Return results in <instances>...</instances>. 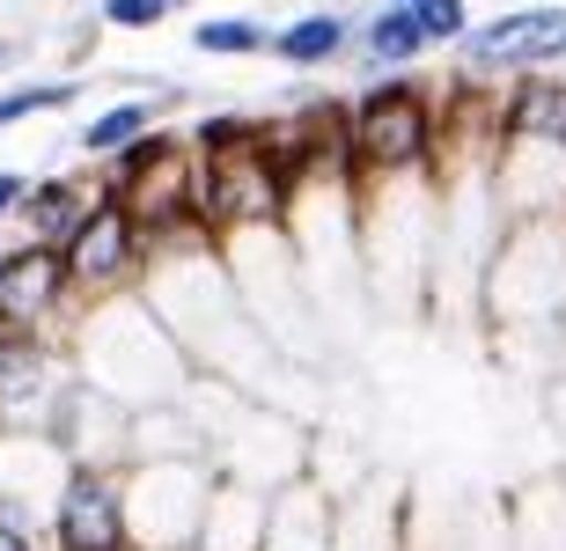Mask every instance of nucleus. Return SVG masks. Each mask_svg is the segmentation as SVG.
Wrapping results in <instances>:
<instances>
[{
    "mask_svg": "<svg viewBox=\"0 0 566 551\" xmlns=\"http://www.w3.org/2000/svg\"><path fill=\"white\" fill-rule=\"evenodd\" d=\"M66 368L74 382L118 398L126 412H147V404H177L191 390V361L177 353L155 309L140 295H111V301H82L74 324H66Z\"/></svg>",
    "mask_w": 566,
    "mask_h": 551,
    "instance_id": "obj_1",
    "label": "nucleus"
},
{
    "mask_svg": "<svg viewBox=\"0 0 566 551\" xmlns=\"http://www.w3.org/2000/svg\"><path fill=\"white\" fill-rule=\"evenodd\" d=\"M434 133L441 96L412 74H376L346 104V177L354 184H398V177H434Z\"/></svg>",
    "mask_w": 566,
    "mask_h": 551,
    "instance_id": "obj_2",
    "label": "nucleus"
},
{
    "mask_svg": "<svg viewBox=\"0 0 566 551\" xmlns=\"http://www.w3.org/2000/svg\"><path fill=\"white\" fill-rule=\"evenodd\" d=\"M96 177H104V191L126 206V221L140 229L147 251L199 235V155H191L185 133L155 126L147 140H133L126 155H111Z\"/></svg>",
    "mask_w": 566,
    "mask_h": 551,
    "instance_id": "obj_3",
    "label": "nucleus"
},
{
    "mask_svg": "<svg viewBox=\"0 0 566 551\" xmlns=\"http://www.w3.org/2000/svg\"><path fill=\"white\" fill-rule=\"evenodd\" d=\"M294 170L273 155V133H258L229 155H199V235L213 251L243 235H287Z\"/></svg>",
    "mask_w": 566,
    "mask_h": 551,
    "instance_id": "obj_4",
    "label": "nucleus"
},
{
    "mask_svg": "<svg viewBox=\"0 0 566 551\" xmlns=\"http://www.w3.org/2000/svg\"><path fill=\"white\" fill-rule=\"evenodd\" d=\"M213 456H133L118 464L126 500V544L133 551H191L213 500Z\"/></svg>",
    "mask_w": 566,
    "mask_h": 551,
    "instance_id": "obj_5",
    "label": "nucleus"
},
{
    "mask_svg": "<svg viewBox=\"0 0 566 551\" xmlns=\"http://www.w3.org/2000/svg\"><path fill=\"white\" fill-rule=\"evenodd\" d=\"M493 324H559L566 317V221H515L485 265Z\"/></svg>",
    "mask_w": 566,
    "mask_h": 551,
    "instance_id": "obj_6",
    "label": "nucleus"
},
{
    "mask_svg": "<svg viewBox=\"0 0 566 551\" xmlns=\"http://www.w3.org/2000/svg\"><path fill=\"white\" fill-rule=\"evenodd\" d=\"M60 273H66L74 309H82V301H111V295H140L147 243L126 221V206L104 191V177H96V199H88V213L74 221V235L60 243Z\"/></svg>",
    "mask_w": 566,
    "mask_h": 551,
    "instance_id": "obj_7",
    "label": "nucleus"
},
{
    "mask_svg": "<svg viewBox=\"0 0 566 551\" xmlns=\"http://www.w3.org/2000/svg\"><path fill=\"white\" fill-rule=\"evenodd\" d=\"M463 82H523L566 60V8H507V15L463 30Z\"/></svg>",
    "mask_w": 566,
    "mask_h": 551,
    "instance_id": "obj_8",
    "label": "nucleus"
},
{
    "mask_svg": "<svg viewBox=\"0 0 566 551\" xmlns=\"http://www.w3.org/2000/svg\"><path fill=\"white\" fill-rule=\"evenodd\" d=\"M66 324H74V295H66L60 251L8 243V265H0V331H22V339H66Z\"/></svg>",
    "mask_w": 566,
    "mask_h": 551,
    "instance_id": "obj_9",
    "label": "nucleus"
},
{
    "mask_svg": "<svg viewBox=\"0 0 566 551\" xmlns=\"http://www.w3.org/2000/svg\"><path fill=\"white\" fill-rule=\"evenodd\" d=\"M44 544L52 551H133L126 544V500H118V470L74 464L60 500L44 508Z\"/></svg>",
    "mask_w": 566,
    "mask_h": 551,
    "instance_id": "obj_10",
    "label": "nucleus"
},
{
    "mask_svg": "<svg viewBox=\"0 0 566 551\" xmlns=\"http://www.w3.org/2000/svg\"><path fill=\"white\" fill-rule=\"evenodd\" d=\"M66 346L60 339H22V331H0V426H44L52 404L66 398Z\"/></svg>",
    "mask_w": 566,
    "mask_h": 551,
    "instance_id": "obj_11",
    "label": "nucleus"
},
{
    "mask_svg": "<svg viewBox=\"0 0 566 551\" xmlns=\"http://www.w3.org/2000/svg\"><path fill=\"white\" fill-rule=\"evenodd\" d=\"M44 434L60 442L66 464H96V470H118L133 448V412L104 390H88V382H66V398L52 404V420Z\"/></svg>",
    "mask_w": 566,
    "mask_h": 551,
    "instance_id": "obj_12",
    "label": "nucleus"
},
{
    "mask_svg": "<svg viewBox=\"0 0 566 551\" xmlns=\"http://www.w3.org/2000/svg\"><path fill=\"white\" fill-rule=\"evenodd\" d=\"M66 456L44 426H0V515H44L66 486Z\"/></svg>",
    "mask_w": 566,
    "mask_h": 551,
    "instance_id": "obj_13",
    "label": "nucleus"
},
{
    "mask_svg": "<svg viewBox=\"0 0 566 551\" xmlns=\"http://www.w3.org/2000/svg\"><path fill=\"white\" fill-rule=\"evenodd\" d=\"M332 537H338V500L316 470L287 478V486L265 500V537H258V551H332Z\"/></svg>",
    "mask_w": 566,
    "mask_h": 551,
    "instance_id": "obj_14",
    "label": "nucleus"
},
{
    "mask_svg": "<svg viewBox=\"0 0 566 551\" xmlns=\"http://www.w3.org/2000/svg\"><path fill=\"white\" fill-rule=\"evenodd\" d=\"M96 199V170H52V177H30L15 199V243H38V251H60L74 221L88 213Z\"/></svg>",
    "mask_w": 566,
    "mask_h": 551,
    "instance_id": "obj_15",
    "label": "nucleus"
},
{
    "mask_svg": "<svg viewBox=\"0 0 566 551\" xmlns=\"http://www.w3.org/2000/svg\"><path fill=\"white\" fill-rule=\"evenodd\" d=\"M493 133L566 148V74H523V82H507L501 104H493Z\"/></svg>",
    "mask_w": 566,
    "mask_h": 551,
    "instance_id": "obj_16",
    "label": "nucleus"
},
{
    "mask_svg": "<svg viewBox=\"0 0 566 551\" xmlns=\"http://www.w3.org/2000/svg\"><path fill=\"white\" fill-rule=\"evenodd\" d=\"M265 500H273V492L235 486V478H213L207 522H199V544L191 551H258V537H265Z\"/></svg>",
    "mask_w": 566,
    "mask_h": 551,
    "instance_id": "obj_17",
    "label": "nucleus"
},
{
    "mask_svg": "<svg viewBox=\"0 0 566 551\" xmlns=\"http://www.w3.org/2000/svg\"><path fill=\"white\" fill-rule=\"evenodd\" d=\"M169 104H177V88H155V96H126V104H104L82 133H74V140H82V155L96 162V170H104L111 155H126L133 140H147V133L163 126V110H169Z\"/></svg>",
    "mask_w": 566,
    "mask_h": 551,
    "instance_id": "obj_18",
    "label": "nucleus"
},
{
    "mask_svg": "<svg viewBox=\"0 0 566 551\" xmlns=\"http://www.w3.org/2000/svg\"><path fill=\"white\" fill-rule=\"evenodd\" d=\"M265 52H273L280 66H294V74H324V66H338L354 52V22L324 8V15H302V22H287V30H273Z\"/></svg>",
    "mask_w": 566,
    "mask_h": 551,
    "instance_id": "obj_19",
    "label": "nucleus"
},
{
    "mask_svg": "<svg viewBox=\"0 0 566 551\" xmlns=\"http://www.w3.org/2000/svg\"><path fill=\"white\" fill-rule=\"evenodd\" d=\"M354 44H360V66H368V74H405V66L427 52L412 8H382V15H368L354 30Z\"/></svg>",
    "mask_w": 566,
    "mask_h": 551,
    "instance_id": "obj_20",
    "label": "nucleus"
},
{
    "mask_svg": "<svg viewBox=\"0 0 566 551\" xmlns=\"http://www.w3.org/2000/svg\"><path fill=\"white\" fill-rule=\"evenodd\" d=\"M82 96V82L74 74H60V82H22V88H0V133L30 126V118H52V110H66Z\"/></svg>",
    "mask_w": 566,
    "mask_h": 551,
    "instance_id": "obj_21",
    "label": "nucleus"
},
{
    "mask_svg": "<svg viewBox=\"0 0 566 551\" xmlns=\"http://www.w3.org/2000/svg\"><path fill=\"white\" fill-rule=\"evenodd\" d=\"M265 22H251V15H207L199 30H191V44L207 52V60H251V52H265Z\"/></svg>",
    "mask_w": 566,
    "mask_h": 551,
    "instance_id": "obj_22",
    "label": "nucleus"
},
{
    "mask_svg": "<svg viewBox=\"0 0 566 551\" xmlns=\"http://www.w3.org/2000/svg\"><path fill=\"white\" fill-rule=\"evenodd\" d=\"M412 22H420L427 52H434V44H463V30H471L463 0H420V8H412Z\"/></svg>",
    "mask_w": 566,
    "mask_h": 551,
    "instance_id": "obj_23",
    "label": "nucleus"
},
{
    "mask_svg": "<svg viewBox=\"0 0 566 551\" xmlns=\"http://www.w3.org/2000/svg\"><path fill=\"white\" fill-rule=\"evenodd\" d=\"M163 15H169V0H104L111 30H155Z\"/></svg>",
    "mask_w": 566,
    "mask_h": 551,
    "instance_id": "obj_24",
    "label": "nucleus"
},
{
    "mask_svg": "<svg viewBox=\"0 0 566 551\" xmlns=\"http://www.w3.org/2000/svg\"><path fill=\"white\" fill-rule=\"evenodd\" d=\"M22 184H30V177H22V170H0V229L15 221V199H22Z\"/></svg>",
    "mask_w": 566,
    "mask_h": 551,
    "instance_id": "obj_25",
    "label": "nucleus"
},
{
    "mask_svg": "<svg viewBox=\"0 0 566 551\" xmlns=\"http://www.w3.org/2000/svg\"><path fill=\"white\" fill-rule=\"evenodd\" d=\"M0 551H38L30 522H15V515H0Z\"/></svg>",
    "mask_w": 566,
    "mask_h": 551,
    "instance_id": "obj_26",
    "label": "nucleus"
},
{
    "mask_svg": "<svg viewBox=\"0 0 566 551\" xmlns=\"http://www.w3.org/2000/svg\"><path fill=\"white\" fill-rule=\"evenodd\" d=\"M8 66H22V38H0V74Z\"/></svg>",
    "mask_w": 566,
    "mask_h": 551,
    "instance_id": "obj_27",
    "label": "nucleus"
},
{
    "mask_svg": "<svg viewBox=\"0 0 566 551\" xmlns=\"http://www.w3.org/2000/svg\"><path fill=\"white\" fill-rule=\"evenodd\" d=\"M390 8H420V0H390Z\"/></svg>",
    "mask_w": 566,
    "mask_h": 551,
    "instance_id": "obj_28",
    "label": "nucleus"
},
{
    "mask_svg": "<svg viewBox=\"0 0 566 551\" xmlns=\"http://www.w3.org/2000/svg\"><path fill=\"white\" fill-rule=\"evenodd\" d=\"M0 265H8V235H0Z\"/></svg>",
    "mask_w": 566,
    "mask_h": 551,
    "instance_id": "obj_29",
    "label": "nucleus"
}]
</instances>
